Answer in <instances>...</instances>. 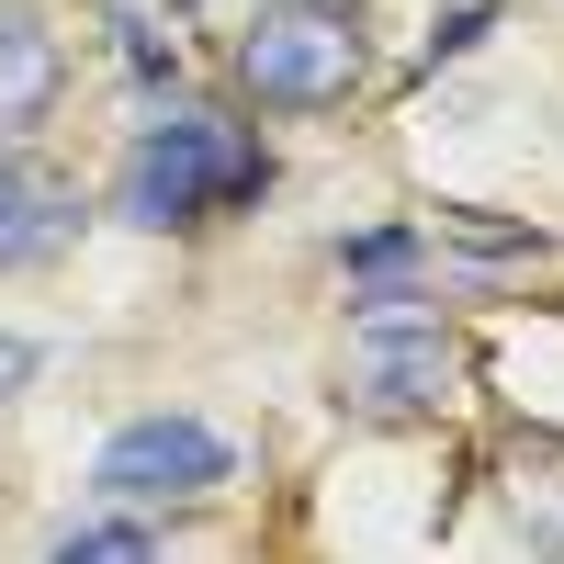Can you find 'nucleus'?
I'll return each mask as SVG.
<instances>
[{
    "instance_id": "obj_2",
    "label": "nucleus",
    "mask_w": 564,
    "mask_h": 564,
    "mask_svg": "<svg viewBox=\"0 0 564 564\" xmlns=\"http://www.w3.org/2000/svg\"><path fill=\"white\" fill-rule=\"evenodd\" d=\"M372 68V23L350 0H260V23L238 34V79L260 90L271 113H327L350 102Z\"/></svg>"
},
{
    "instance_id": "obj_3",
    "label": "nucleus",
    "mask_w": 564,
    "mask_h": 564,
    "mask_svg": "<svg viewBox=\"0 0 564 564\" xmlns=\"http://www.w3.org/2000/svg\"><path fill=\"white\" fill-rule=\"evenodd\" d=\"M350 406H372V417H430V406H452V339H441L430 294H372L361 305Z\"/></svg>"
},
{
    "instance_id": "obj_7",
    "label": "nucleus",
    "mask_w": 564,
    "mask_h": 564,
    "mask_svg": "<svg viewBox=\"0 0 564 564\" xmlns=\"http://www.w3.org/2000/svg\"><path fill=\"white\" fill-rule=\"evenodd\" d=\"M148 553H159L148 520H79V531H57V564H148Z\"/></svg>"
},
{
    "instance_id": "obj_8",
    "label": "nucleus",
    "mask_w": 564,
    "mask_h": 564,
    "mask_svg": "<svg viewBox=\"0 0 564 564\" xmlns=\"http://www.w3.org/2000/svg\"><path fill=\"white\" fill-rule=\"evenodd\" d=\"M339 260H350V271H406V260H417V238H406V226H372V238H350Z\"/></svg>"
},
{
    "instance_id": "obj_6",
    "label": "nucleus",
    "mask_w": 564,
    "mask_h": 564,
    "mask_svg": "<svg viewBox=\"0 0 564 564\" xmlns=\"http://www.w3.org/2000/svg\"><path fill=\"white\" fill-rule=\"evenodd\" d=\"M68 90V45L45 34L34 0H0V135H34Z\"/></svg>"
},
{
    "instance_id": "obj_1",
    "label": "nucleus",
    "mask_w": 564,
    "mask_h": 564,
    "mask_svg": "<svg viewBox=\"0 0 564 564\" xmlns=\"http://www.w3.org/2000/svg\"><path fill=\"white\" fill-rule=\"evenodd\" d=\"M271 193V148L238 135L226 113H170L124 148V181H113V215L170 238V226H204V215H238Z\"/></svg>"
},
{
    "instance_id": "obj_5",
    "label": "nucleus",
    "mask_w": 564,
    "mask_h": 564,
    "mask_svg": "<svg viewBox=\"0 0 564 564\" xmlns=\"http://www.w3.org/2000/svg\"><path fill=\"white\" fill-rule=\"evenodd\" d=\"M79 181L68 170H45V159H23L12 135H0V282L12 271H45V260H68L79 249Z\"/></svg>"
},
{
    "instance_id": "obj_4",
    "label": "nucleus",
    "mask_w": 564,
    "mask_h": 564,
    "mask_svg": "<svg viewBox=\"0 0 564 564\" xmlns=\"http://www.w3.org/2000/svg\"><path fill=\"white\" fill-rule=\"evenodd\" d=\"M90 486L113 508H193V497L226 486V441L204 417H124L102 441V463H90Z\"/></svg>"
},
{
    "instance_id": "obj_9",
    "label": "nucleus",
    "mask_w": 564,
    "mask_h": 564,
    "mask_svg": "<svg viewBox=\"0 0 564 564\" xmlns=\"http://www.w3.org/2000/svg\"><path fill=\"white\" fill-rule=\"evenodd\" d=\"M12 372H23V350H12V339H0V384H12Z\"/></svg>"
}]
</instances>
